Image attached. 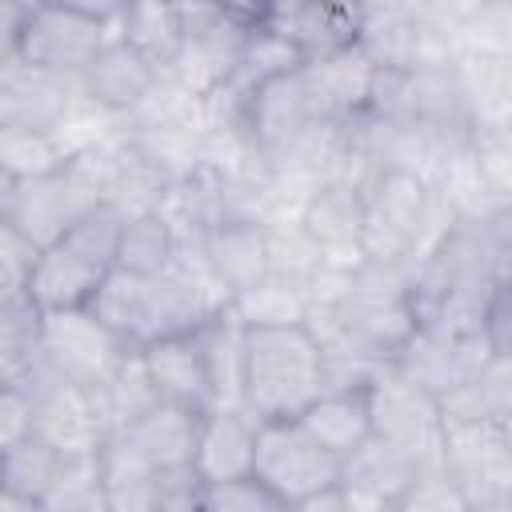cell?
Returning <instances> with one entry per match:
<instances>
[{"mask_svg": "<svg viewBox=\"0 0 512 512\" xmlns=\"http://www.w3.org/2000/svg\"><path fill=\"white\" fill-rule=\"evenodd\" d=\"M260 20L308 64L336 56L360 44V8L336 4H272L260 8Z\"/></svg>", "mask_w": 512, "mask_h": 512, "instance_id": "cell-17", "label": "cell"}, {"mask_svg": "<svg viewBox=\"0 0 512 512\" xmlns=\"http://www.w3.org/2000/svg\"><path fill=\"white\" fill-rule=\"evenodd\" d=\"M128 216L116 204H96L68 236H60L52 248L40 252L28 296L44 316L52 312H80L92 308L108 276L116 272L120 256V236H124Z\"/></svg>", "mask_w": 512, "mask_h": 512, "instance_id": "cell-3", "label": "cell"}, {"mask_svg": "<svg viewBox=\"0 0 512 512\" xmlns=\"http://www.w3.org/2000/svg\"><path fill=\"white\" fill-rule=\"evenodd\" d=\"M68 456L44 440L40 432L24 436L20 444H8L0 448V480H4V492H20V496H32V500H44L48 488L56 484V476L64 472Z\"/></svg>", "mask_w": 512, "mask_h": 512, "instance_id": "cell-25", "label": "cell"}, {"mask_svg": "<svg viewBox=\"0 0 512 512\" xmlns=\"http://www.w3.org/2000/svg\"><path fill=\"white\" fill-rule=\"evenodd\" d=\"M324 344L308 324L244 328L240 404L256 420H296L324 392Z\"/></svg>", "mask_w": 512, "mask_h": 512, "instance_id": "cell-2", "label": "cell"}, {"mask_svg": "<svg viewBox=\"0 0 512 512\" xmlns=\"http://www.w3.org/2000/svg\"><path fill=\"white\" fill-rule=\"evenodd\" d=\"M84 108L80 80L32 68L24 60H0V128L68 132Z\"/></svg>", "mask_w": 512, "mask_h": 512, "instance_id": "cell-12", "label": "cell"}, {"mask_svg": "<svg viewBox=\"0 0 512 512\" xmlns=\"http://www.w3.org/2000/svg\"><path fill=\"white\" fill-rule=\"evenodd\" d=\"M252 476L268 484L288 508L336 492L344 480V460L328 452L300 420H260Z\"/></svg>", "mask_w": 512, "mask_h": 512, "instance_id": "cell-6", "label": "cell"}, {"mask_svg": "<svg viewBox=\"0 0 512 512\" xmlns=\"http://www.w3.org/2000/svg\"><path fill=\"white\" fill-rule=\"evenodd\" d=\"M40 260V248L20 236L12 224H0V268H4V296H24L32 268Z\"/></svg>", "mask_w": 512, "mask_h": 512, "instance_id": "cell-31", "label": "cell"}, {"mask_svg": "<svg viewBox=\"0 0 512 512\" xmlns=\"http://www.w3.org/2000/svg\"><path fill=\"white\" fill-rule=\"evenodd\" d=\"M504 276H508V280H512V252H508V256H504Z\"/></svg>", "mask_w": 512, "mask_h": 512, "instance_id": "cell-37", "label": "cell"}, {"mask_svg": "<svg viewBox=\"0 0 512 512\" xmlns=\"http://www.w3.org/2000/svg\"><path fill=\"white\" fill-rule=\"evenodd\" d=\"M368 412H372V440L392 444L420 464H440L444 420H440V400L432 392H424L388 364L368 384Z\"/></svg>", "mask_w": 512, "mask_h": 512, "instance_id": "cell-8", "label": "cell"}, {"mask_svg": "<svg viewBox=\"0 0 512 512\" xmlns=\"http://www.w3.org/2000/svg\"><path fill=\"white\" fill-rule=\"evenodd\" d=\"M288 512H348V504H344V496H340V488H336V492H324V496H316V500H308V504H296V508H288Z\"/></svg>", "mask_w": 512, "mask_h": 512, "instance_id": "cell-33", "label": "cell"}, {"mask_svg": "<svg viewBox=\"0 0 512 512\" xmlns=\"http://www.w3.org/2000/svg\"><path fill=\"white\" fill-rule=\"evenodd\" d=\"M188 512H288V504L256 476H240V480H212V484L196 480Z\"/></svg>", "mask_w": 512, "mask_h": 512, "instance_id": "cell-28", "label": "cell"}, {"mask_svg": "<svg viewBox=\"0 0 512 512\" xmlns=\"http://www.w3.org/2000/svg\"><path fill=\"white\" fill-rule=\"evenodd\" d=\"M196 432H200V412L180 408V404H152L144 416H136L128 428L112 432L120 436L140 460H148L160 472L184 476L192 472V456H196Z\"/></svg>", "mask_w": 512, "mask_h": 512, "instance_id": "cell-18", "label": "cell"}, {"mask_svg": "<svg viewBox=\"0 0 512 512\" xmlns=\"http://www.w3.org/2000/svg\"><path fill=\"white\" fill-rule=\"evenodd\" d=\"M116 32L144 56H152L160 68H168L184 44V12L180 4H124Z\"/></svg>", "mask_w": 512, "mask_h": 512, "instance_id": "cell-26", "label": "cell"}, {"mask_svg": "<svg viewBox=\"0 0 512 512\" xmlns=\"http://www.w3.org/2000/svg\"><path fill=\"white\" fill-rule=\"evenodd\" d=\"M316 308V288L268 272L256 288L232 300V312L244 328H284V324H308Z\"/></svg>", "mask_w": 512, "mask_h": 512, "instance_id": "cell-24", "label": "cell"}, {"mask_svg": "<svg viewBox=\"0 0 512 512\" xmlns=\"http://www.w3.org/2000/svg\"><path fill=\"white\" fill-rule=\"evenodd\" d=\"M40 504L44 512H112V492H108L100 456L68 460Z\"/></svg>", "mask_w": 512, "mask_h": 512, "instance_id": "cell-27", "label": "cell"}, {"mask_svg": "<svg viewBox=\"0 0 512 512\" xmlns=\"http://www.w3.org/2000/svg\"><path fill=\"white\" fill-rule=\"evenodd\" d=\"M392 512H472V504H468V496L460 492V484L440 464H428L396 496Z\"/></svg>", "mask_w": 512, "mask_h": 512, "instance_id": "cell-29", "label": "cell"}, {"mask_svg": "<svg viewBox=\"0 0 512 512\" xmlns=\"http://www.w3.org/2000/svg\"><path fill=\"white\" fill-rule=\"evenodd\" d=\"M184 260V232L172 220L168 208L160 212H140L128 216L124 236H120V256H116V272L128 276H164Z\"/></svg>", "mask_w": 512, "mask_h": 512, "instance_id": "cell-22", "label": "cell"}, {"mask_svg": "<svg viewBox=\"0 0 512 512\" xmlns=\"http://www.w3.org/2000/svg\"><path fill=\"white\" fill-rule=\"evenodd\" d=\"M500 432H504V440H508V448H512V412L504 416V424H500Z\"/></svg>", "mask_w": 512, "mask_h": 512, "instance_id": "cell-36", "label": "cell"}, {"mask_svg": "<svg viewBox=\"0 0 512 512\" xmlns=\"http://www.w3.org/2000/svg\"><path fill=\"white\" fill-rule=\"evenodd\" d=\"M224 308H228V296L212 284V276L192 256H184L172 272L152 280L112 272L92 304V312L128 348H148L156 340L196 332Z\"/></svg>", "mask_w": 512, "mask_h": 512, "instance_id": "cell-1", "label": "cell"}, {"mask_svg": "<svg viewBox=\"0 0 512 512\" xmlns=\"http://www.w3.org/2000/svg\"><path fill=\"white\" fill-rule=\"evenodd\" d=\"M0 512H44V504L32 500V496H20V492H4Z\"/></svg>", "mask_w": 512, "mask_h": 512, "instance_id": "cell-35", "label": "cell"}, {"mask_svg": "<svg viewBox=\"0 0 512 512\" xmlns=\"http://www.w3.org/2000/svg\"><path fill=\"white\" fill-rule=\"evenodd\" d=\"M184 256H192L232 304L272 272L268 220L244 212H220L184 236Z\"/></svg>", "mask_w": 512, "mask_h": 512, "instance_id": "cell-7", "label": "cell"}, {"mask_svg": "<svg viewBox=\"0 0 512 512\" xmlns=\"http://www.w3.org/2000/svg\"><path fill=\"white\" fill-rule=\"evenodd\" d=\"M128 352L136 348H128L92 308L44 316V356L64 384L96 388L124 364Z\"/></svg>", "mask_w": 512, "mask_h": 512, "instance_id": "cell-11", "label": "cell"}, {"mask_svg": "<svg viewBox=\"0 0 512 512\" xmlns=\"http://www.w3.org/2000/svg\"><path fill=\"white\" fill-rule=\"evenodd\" d=\"M160 80H164V68L116 32L104 44V52L88 64V72L80 76V92L100 116L124 124L128 116H136L148 104V96L156 92Z\"/></svg>", "mask_w": 512, "mask_h": 512, "instance_id": "cell-14", "label": "cell"}, {"mask_svg": "<svg viewBox=\"0 0 512 512\" xmlns=\"http://www.w3.org/2000/svg\"><path fill=\"white\" fill-rule=\"evenodd\" d=\"M484 360H488V348L476 324L420 320L416 332L404 340V348L392 356V368L440 400L444 392L464 384Z\"/></svg>", "mask_w": 512, "mask_h": 512, "instance_id": "cell-10", "label": "cell"}, {"mask_svg": "<svg viewBox=\"0 0 512 512\" xmlns=\"http://www.w3.org/2000/svg\"><path fill=\"white\" fill-rule=\"evenodd\" d=\"M480 340L488 356L512 360V280L500 276L480 304Z\"/></svg>", "mask_w": 512, "mask_h": 512, "instance_id": "cell-30", "label": "cell"}, {"mask_svg": "<svg viewBox=\"0 0 512 512\" xmlns=\"http://www.w3.org/2000/svg\"><path fill=\"white\" fill-rule=\"evenodd\" d=\"M292 220L304 228V236L324 252L328 268H356L364 260V240H368V200H364V184L332 176L312 184Z\"/></svg>", "mask_w": 512, "mask_h": 512, "instance_id": "cell-9", "label": "cell"}, {"mask_svg": "<svg viewBox=\"0 0 512 512\" xmlns=\"http://www.w3.org/2000/svg\"><path fill=\"white\" fill-rule=\"evenodd\" d=\"M96 204H104V192L84 152L56 176L28 180V184L0 180V224H12L40 252L52 248L60 236H68Z\"/></svg>", "mask_w": 512, "mask_h": 512, "instance_id": "cell-5", "label": "cell"}, {"mask_svg": "<svg viewBox=\"0 0 512 512\" xmlns=\"http://www.w3.org/2000/svg\"><path fill=\"white\" fill-rule=\"evenodd\" d=\"M120 16L124 4H84V0L28 4L20 36L12 40L8 52H0V60H24L32 68L80 80L88 64L104 52V44L116 36Z\"/></svg>", "mask_w": 512, "mask_h": 512, "instance_id": "cell-4", "label": "cell"}, {"mask_svg": "<svg viewBox=\"0 0 512 512\" xmlns=\"http://www.w3.org/2000/svg\"><path fill=\"white\" fill-rule=\"evenodd\" d=\"M440 468L460 484L472 512L496 508L512 496V448L500 428H456L444 432Z\"/></svg>", "mask_w": 512, "mask_h": 512, "instance_id": "cell-13", "label": "cell"}, {"mask_svg": "<svg viewBox=\"0 0 512 512\" xmlns=\"http://www.w3.org/2000/svg\"><path fill=\"white\" fill-rule=\"evenodd\" d=\"M36 408H40V400L32 392L4 384V392H0V448L20 444L24 436L36 432Z\"/></svg>", "mask_w": 512, "mask_h": 512, "instance_id": "cell-32", "label": "cell"}, {"mask_svg": "<svg viewBox=\"0 0 512 512\" xmlns=\"http://www.w3.org/2000/svg\"><path fill=\"white\" fill-rule=\"evenodd\" d=\"M256 440H260V420L244 404H216V408L200 412L192 476L200 484L252 476Z\"/></svg>", "mask_w": 512, "mask_h": 512, "instance_id": "cell-16", "label": "cell"}, {"mask_svg": "<svg viewBox=\"0 0 512 512\" xmlns=\"http://www.w3.org/2000/svg\"><path fill=\"white\" fill-rule=\"evenodd\" d=\"M84 152L72 132H36V128H0V180L28 184L64 172Z\"/></svg>", "mask_w": 512, "mask_h": 512, "instance_id": "cell-23", "label": "cell"}, {"mask_svg": "<svg viewBox=\"0 0 512 512\" xmlns=\"http://www.w3.org/2000/svg\"><path fill=\"white\" fill-rule=\"evenodd\" d=\"M36 432L52 440L68 460L76 456H100L112 428L96 408V396L76 384H56L40 408H36Z\"/></svg>", "mask_w": 512, "mask_h": 512, "instance_id": "cell-19", "label": "cell"}, {"mask_svg": "<svg viewBox=\"0 0 512 512\" xmlns=\"http://www.w3.org/2000/svg\"><path fill=\"white\" fill-rule=\"evenodd\" d=\"M140 356H144L148 380H152V388L164 404H180V408H192V412H208V408L220 404L216 368H212V356H208L204 328L156 340V344L140 348Z\"/></svg>", "mask_w": 512, "mask_h": 512, "instance_id": "cell-15", "label": "cell"}, {"mask_svg": "<svg viewBox=\"0 0 512 512\" xmlns=\"http://www.w3.org/2000/svg\"><path fill=\"white\" fill-rule=\"evenodd\" d=\"M512 412V360L488 356L464 384L440 396L444 432L456 428H500Z\"/></svg>", "mask_w": 512, "mask_h": 512, "instance_id": "cell-20", "label": "cell"}, {"mask_svg": "<svg viewBox=\"0 0 512 512\" xmlns=\"http://www.w3.org/2000/svg\"><path fill=\"white\" fill-rule=\"evenodd\" d=\"M476 140H484V144H492V148H500L504 156H512V116H508L504 124H496V128H488V132H480Z\"/></svg>", "mask_w": 512, "mask_h": 512, "instance_id": "cell-34", "label": "cell"}, {"mask_svg": "<svg viewBox=\"0 0 512 512\" xmlns=\"http://www.w3.org/2000/svg\"><path fill=\"white\" fill-rule=\"evenodd\" d=\"M328 452L348 460L372 440V412H368V388H328L320 392L300 416H296Z\"/></svg>", "mask_w": 512, "mask_h": 512, "instance_id": "cell-21", "label": "cell"}]
</instances>
